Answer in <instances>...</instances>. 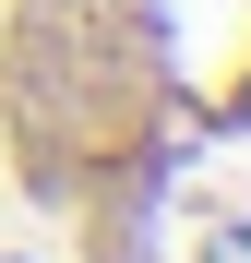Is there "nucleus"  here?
I'll use <instances>...</instances> for the list:
<instances>
[{
    "instance_id": "obj_1",
    "label": "nucleus",
    "mask_w": 251,
    "mask_h": 263,
    "mask_svg": "<svg viewBox=\"0 0 251 263\" xmlns=\"http://www.w3.org/2000/svg\"><path fill=\"white\" fill-rule=\"evenodd\" d=\"M0 203L48 263H251V0H0Z\"/></svg>"
}]
</instances>
